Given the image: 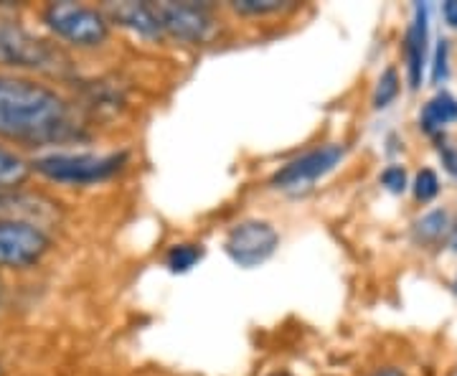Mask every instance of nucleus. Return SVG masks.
Masks as SVG:
<instances>
[{"mask_svg": "<svg viewBox=\"0 0 457 376\" xmlns=\"http://www.w3.org/2000/svg\"><path fill=\"white\" fill-rule=\"evenodd\" d=\"M447 56H450V46L442 38L437 54H435V64H432V84H440L447 79Z\"/></svg>", "mask_w": 457, "mask_h": 376, "instance_id": "obj_19", "label": "nucleus"}, {"mask_svg": "<svg viewBox=\"0 0 457 376\" xmlns=\"http://www.w3.org/2000/svg\"><path fill=\"white\" fill-rule=\"evenodd\" d=\"M381 183H384V188L392 191V194H404V188H407V171H404L402 165H389V168L381 173Z\"/></svg>", "mask_w": 457, "mask_h": 376, "instance_id": "obj_18", "label": "nucleus"}, {"mask_svg": "<svg viewBox=\"0 0 457 376\" xmlns=\"http://www.w3.org/2000/svg\"><path fill=\"white\" fill-rule=\"evenodd\" d=\"M440 158H442V165L447 168V173H453L457 179V150L453 146H447V143H440Z\"/></svg>", "mask_w": 457, "mask_h": 376, "instance_id": "obj_20", "label": "nucleus"}, {"mask_svg": "<svg viewBox=\"0 0 457 376\" xmlns=\"http://www.w3.org/2000/svg\"><path fill=\"white\" fill-rule=\"evenodd\" d=\"M453 288H455V295H457V278H455V282H453Z\"/></svg>", "mask_w": 457, "mask_h": 376, "instance_id": "obj_24", "label": "nucleus"}, {"mask_svg": "<svg viewBox=\"0 0 457 376\" xmlns=\"http://www.w3.org/2000/svg\"><path fill=\"white\" fill-rule=\"evenodd\" d=\"M396 95H399V74H396V69H386V71L378 77V84H376L374 107L376 110L389 107L394 99H396Z\"/></svg>", "mask_w": 457, "mask_h": 376, "instance_id": "obj_15", "label": "nucleus"}, {"mask_svg": "<svg viewBox=\"0 0 457 376\" xmlns=\"http://www.w3.org/2000/svg\"><path fill=\"white\" fill-rule=\"evenodd\" d=\"M442 13H445V21H447L453 29H457V0H447V3L442 5Z\"/></svg>", "mask_w": 457, "mask_h": 376, "instance_id": "obj_21", "label": "nucleus"}, {"mask_svg": "<svg viewBox=\"0 0 457 376\" xmlns=\"http://www.w3.org/2000/svg\"><path fill=\"white\" fill-rule=\"evenodd\" d=\"M74 132V113L56 89L0 74V140L38 147L62 143Z\"/></svg>", "mask_w": 457, "mask_h": 376, "instance_id": "obj_1", "label": "nucleus"}, {"mask_svg": "<svg viewBox=\"0 0 457 376\" xmlns=\"http://www.w3.org/2000/svg\"><path fill=\"white\" fill-rule=\"evenodd\" d=\"M450 231V213L445 209H435V212L425 213L417 224H414V239L422 245H432L442 239Z\"/></svg>", "mask_w": 457, "mask_h": 376, "instance_id": "obj_13", "label": "nucleus"}, {"mask_svg": "<svg viewBox=\"0 0 457 376\" xmlns=\"http://www.w3.org/2000/svg\"><path fill=\"white\" fill-rule=\"evenodd\" d=\"M125 161H128L125 153H110V155H97V153H54V155L36 158L31 168L36 173H41L44 179L56 180V183L89 186V183L112 179Z\"/></svg>", "mask_w": 457, "mask_h": 376, "instance_id": "obj_2", "label": "nucleus"}, {"mask_svg": "<svg viewBox=\"0 0 457 376\" xmlns=\"http://www.w3.org/2000/svg\"><path fill=\"white\" fill-rule=\"evenodd\" d=\"M450 122H457V99L450 92H440L425 104V110L420 115V128L427 135H437Z\"/></svg>", "mask_w": 457, "mask_h": 376, "instance_id": "obj_11", "label": "nucleus"}, {"mask_svg": "<svg viewBox=\"0 0 457 376\" xmlns=\"http://www.w3.org/2000/svg\"><path fill=\"white\" fill-rule=\"evenodd\" d=\"M427 41H429V26H427V5H414V21L409 26L407 41H404V56H407V77L411 89H420L427 66Z\"/></svg>", "mask_w": 457, "mask_h": 376, "instance_id": "obj_9", "label": "nucleus"}, {"mask_svg": "<svg viewBox=\"0 0 457 376\" xmlns=\"http://www.w3.org/2000/svg\"><path fill=\"white\" fill-rule=\"evenodd\" d=\"M201 257H204V246L201 245H176L170 246L165 262H168L170 272H188L196 267V262H201Z\"/></svg>", "mask_w": 457, "mask_h": 376, "instance_id": "obj_14", "label": "nucleus"}, {"mask_svg": "<svg viewBox=\"0 0 457 376\" xmlns=\"http://www.w3.org/2000/svg\"><path fill=\"white\" fill-rule=\"evenodd\" d=\"M374 376H404L399 369H384V372H376Z\"/></svg>", "mask_w": 457, "mask_h": 376, "instance_id": "obj_22", "label": "nucleus"}, {"mask_svg": "<svg viewBox=\"0 0 457 376\" xmlns=\"http://www.w3.org/2000/svg\"><path fill=\"white\" fill-rule=\"evenodd\" d=\"M231 8L242 16H267V13H278L285 8L282 0H234Z\"/></svg>", "mask_w": 457, "mask_h": 376, "instance_id": "obj_16", "label": "nucleus"}, {"mask_svg": "<svg viewBox=\"0 0 457 376\" xmlns=\"http://www.w3.org/2000/svg\"><path fill=\"white\" fill-rule=\"evenodd\" d=\"M343 146H323L318 150H311L300 158H295L287 165H282L278 173L272 176V186L278 188H297V186H308L320 176H326L328 171H333L341 163Z\"/></svg>", "mask_w": 457, "mask_h": 376, "instance_id": "obj_8", "label": "nucleus"}, {"mask_svg": "<svg viewBox=\"0 0 457 376\" xmlns=\"http://www.w3.org/2000/svg\"><path fill=\"white\" fill-rule=\"evenodd\" d=\"M437 194H440V179H437V173L432 168L420 171L417 179H414V196H417V201L427 204V201L437 198Z\"/></svg>", "mask_w": 457, "mask_h": 376, "instance_id": "obj_17", "label": "nucleus"}, {"mask_svg": "<svg viewBox=\"0 0 457 376\" xmlns=\"http://www.w3.org/2000/svg\"><path fill=\"white\" fill-rule=\"evenodd\" d=\"M279 246V234L270 221L262 219H246L242 224H237L228 231L224 249H227L228 260L239 267H260L270 260Z\"/></svg>", "mask_w": 457, "mask_h": 376, "instance_id": "obj_6", "label": "nucleus"}, {"mask_svg": "<svg viewBox=\"0 0 457 376\" xmlns=\"http://www.w3.org/2000/svg\"><path fill=\"white\" fill-rule=\"evenodd\" d=\"M29 173H31V165L26 163L21 155H16L13 150L0 146V191L26 183Z\"/></svg>", "mask_w": 457, "mask_h": 376, "instance_id": "obj_12", "label": "nucleus"}, {"mask_svg": "<svg viewBox=\"0 0 457 376\" xmlns=\"http://www.w3.org/2000/svg\"><path fill=\"white\" fill-rule=\"evenodd\" d=\"M450 246L457 252V230H453V239H450Z\"/></svg>", "mask_w": 457, "mask_h": 376, "instance_id": "obj_23", "label": "nucleus"}, {"mask_svg": "<svg viewBox=\"0 0 457 376\" xmlns=\"http://www.w3.org/2000/svg\"><path fill=\"white\" fill-rule=\"evenodd\" d=\"M44 23L59 38L82 49L99 46L110 36V18L97 8L79 3H49L44 8Z\"/></svg>", "mask_w": 457, "mask_h": 376, "instance_id": "obj_3", "label": "nucleus"}, {"mask_svg": "<svg viewBox=\"0 0 457 376\" xmlns=\"http://www.w3.org/2000/svg\"><path fill=\"white\" fill-rule=\"evenodd\" d=\"M51 239L41 227L21 219H0V267H31L44 260Z\"/></svg>", "mask_w": 457, "mask_h": 376, "instance_id": "obj_5", "label": "nucleus"}, {"mask_svg": "<svg viewBox=\"0 0 457 376\" xmlns=\"http://www.w3.org/2000/svg\"><path fill=\"white\" fill-rule=\"evenodd\" d=\"M155 13L161 18L163 31L176 36L180 41L204 44L216 31L213 18L206 5H196V3H158Z\"/></svg>", "mask_w": 457, "mask_h": 376, "instance_id": "obj_7", "label": "nucleus"}, {"mask_svg": "<svg viewBox=\"0 0 457 376\" xmlns=\"http://www.w3.org/2000/svg\"><path fill=\"white\" fill-rule=\"evenodd\" d=\"M62 51L51 49L38 36L29 33L16 21L0 16V66L49 71L62 62Z\"/></svg>", "mask_w": 457, "mask_h": 376, "instance_id": "obj_4", "label": "nucleus"}, {"mask_svg": "<svg viewBox=\"0 0 457 376\" xmlns=\"http://www.w3.org/2000/svg\"><path fill=\"white\" fill-rule=\"evenodd\" d=\"M107 16L114 23L140 33L145 38H158L163 33L161 18L155 13V8L147 5V3H110L107 5Z\"/></svg>", "mask_w": 457, "mask_h": 376, "instance_id": "obj_10", "label": "nucleus"}]
</instances>
